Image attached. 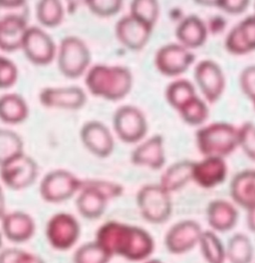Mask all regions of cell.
<instances>
[{
	"mask_svg": "<svg viewBox=\"0 0 255 263\" xmlns=\"http://www.w3.org/2000/svg\"><path fill=\"white\" fill-rule=\"evenodd\" d=\"M198 247L206 263H226L225 245L219 238V233L208 229L203 230Z\"/></svg>",
	"mask_w": 255,
	"mask_h": 263,
	"instance_id": "29",
	"label": "cell"
},
{
	"mask_svg": "<svg viewBox=\"0 0 255 263\" xmlns=\"http://www.w3.org/2000/svg\"><path fill=\"white\" fill-rule=\"evenodd\" d=\"M110 200L86 179L82 180V186L77 194L76 207L79 214L89 220L99 219L106 211Z\"/></svg>",
	"mask_w": 255,
	"mask_h": 263,
	"instance_id": "22",
	"label": "cell"
},
{
	"mask_svg": "<svg viewBox=\"0 0 255 263\" xmlns=\"http://www.w3.org/2000/svg\"><path fill=\"white\" fill-rule=\"evenodd\" d=\"M250 0H219L218 8L230 15H239L245 12Z\"/></svg>",
	"mask_w": 255,
	"mask_h": 263,
	"instance_id": "41",
	"label": "cell"
},
{
	"mask_svg": "<svg viewBox=\"0 0 255 263\" xmlns=\"http://www.w3.org/2000/svg\"><path fill=\"white\" fill-rule=\"evenodd\" d=\"M29 115L25 99L16 93H7L0 97V121L9 125L24 122Z\"/></svg>",
	"mask_w": 255,
	"mask_h": 263,
	"instance_id": "27",
	"label": "cell"
},
{
	"mask_svg": "<svg viewBox=\"0 0 255 263\" xmlns=\"http://www.w3.org/2000/svg\"><path fill=\"white\" fill-rule=\"evenodd\" d=\"M45 235L55 250L67 251L77 245L81 236V226L70 213H56L46 224Z\"/></svg>",
	"mask_w": 255,
	"mask_h": 263,
	"instance_id": "8",
	"label": "cell"
},
{
	"mask_svg": "<svg viewBox=\"0 0 255 263\" xmlns=\"http://www.w3.org/2000/svg\"><path fill=\"white\" fill-rule=\"evenodd\" d=\"M95 240L112 257L119 256L130 262L145 261L156 249L154 237L145 228L120 221H107L100 226Z\"/></svg>",
	"mask_w": 255,
	"mask_h": 263,
	"instance_id": "1",
	"label": "cell"
},
{
	"mask_svg": "<svg viewBox=\"0 0 255 263\" xmlns=\"http://www.w3.org/2000/svg\"><path fill=\"white\" fill-rule=\"evenodd\" d=\"M124 0H86V6L93 14L108 18L117 15L123 7Z\"/></svg>",
	"mask_w": 255,
	"mask_h": 263,
	"instance_id": "36",
	"label": "cell"
},
{
	"mask_svg": "<svg viewBox=\"0 0 255 263\" xmlns=\"http://www.w3.org/2000/svg\"><path fill=\"white\" fill-rule=\"evenodd\" d=\"M208 28L197 15H188L182 19L176 29V37L180 43L189 50L201 47L207 39Z\"/></svg>",
	"mask_w": 255,
	"mask_h": 263,
	"instance_id": "24",
	"label": "cell"
},
{
	"mask_svg": "<svg viewBox=\"0 0 255 263\" xmlns=\"http://www.w3.org/2000/svg\"><path fill=\"white\" fill-rule=\"evenodd\" d=\"M85 148L99 158H107L115 151V138L109 127L101 121L86 122L80 132Z\"/></svg>",
	"mask_w": 255,
	"mask_h": 263,
	"instance_id": "15",
	"label": "cell"
},
{
	"mask_svg": "<svg viewBox=\"0 0 255 263\" xmlns=\"http://www.w3.org/2000/svg\"><path fill=\"white\" fill-rule=\"evenodd\" d=\"M82 186V179L66 170L48 172L41 180L39 193L48 203H62L71 199Z\"/></svg>",
	"mask_w": 255,
	"mask_h": 263,
	"instance_id": "7",
	"label": "cell"
},
{
	"mask_svg": "<svg viewBox=\"0 0 255 263\" xmlns=\"http://www.w3.org/2000/svg\"><path fill=\"white\" fill-rule=\"evenodd\" d=\"M21 49L31 63L40 66L50 64L57 54L53 39L37 26L28 27Z\"/></svg>",
	"mask_w": 255,
	"mask_h": 263,
	"instance_id": "13",
	"label": "cell"
},
{
	"mask_svg": "<svg viewBox=\"0 0 255 263\" xmlns=\"http://www.w3.org/2000/svg\"><path fill=\"white\" fill-rule=\"evenodd\" d=\"M197 4L204 7H218L219 0H194Z\"/></svg>",
	"mask_w": 255,
	"mask_h": 263,
	"instance_id": "48",
	"label": "cell"
},
{
	"mask_svg": "<svg viewBox=\"0 0 255 263\" xmlns=\"http://www.w3.org/2000/svg\"><path fill=\"white\" fill-rule=\"evenodd\" d=\"M64 7L61 0H39L36 16L41 25L53 28L60 25L64 19Z\"/></svg>",
	"mask_w": 255,
	"mask_h": 263,
	"instance_id": "32",
	"label": "cell"
},
{
	"mask_svg": "<svg viewBox=\"0 0 255 263\" xmlns=\"http://www.w3.org/2000/svg\"><path fill=\"white\" fill-rule=\"evenodd\" d=\"M193 164L192 160H181L171 164L164 170L159 184L171 194L185 187L193 182Z\"/></svg>",
	"mask_w": 255,
	"mask_h": 263,
	"instance_id": "26",
	"label": "cell"
},
{
	"mask_svg": "<svg viewBox=\"0 0 255 263\" xmlns=\"http://www.w3.org/2000/svg\"><path fill=\"white\" fill-rule=\"evenodd\" d=\"M238 148L255 161V124L247 121L238 127Z\"/></svg>",
	"mask_w": 255,
	"mask_h": 263,
	"instance_id": "37",
	"label": "cell"
},
{
	"mask_svg": "<svg viewBox=\"0 0 255 263\" xmlns=\"http://www.w3.org/2000/svg\"><path fill=\"white\" fill-rule=\"evenodd\" d=\"M202 227L194 219H183L171 226L164 235V246L173 255H183L198 247Z\"/></svg>",
	"mask_w": 255,
	"mask_h": 263,
	"instance_id": "11",
	"label": "cell"
},
{
	"mask_svg": "<svg viewBox=\"0 0 255 263\" xmlns=\"http://www.w3.org/2000/svg\"><path fill=\"white\" fill-rule=\"evenodd\" d=\"M195 60L196 55L193 50L178 42L168 43L158 49L155 55V66L162 76L176 78L185 73Z\"/></svg>",
	"mask_w": 255,
	"mask_h": 263,
	"instance_id": "10",
	"label": "cell"
},
{
	"mask_svg": "<svg viewBox=\"0 0 255 263\" xmlns=\"http://www.w3.org/2000/svg\"><path fill=\"white\" fill-rule=\"evenodd\" d=\"M91 185L101 191L110 201L121 197L124 194L125 189L122 184L103 179H86Z\"/></svg>",
	"mask_w": 255,
	"mask_h": 263,
	"instance_id": "39",
	"label": "cell"
},
{
	"mask_svg": "<svg viewBox=\"0 0 255 263\" xmlns=\"http://www.w3.org/2000/svg\"><path fill=\"white\" fill-rule=\"evenodd\" d=\"M154 27L130 13L120 19L115 27L118 41L131 51H140L150 41Z\"/></svg>",
	"mask_w": 255,
	"mask_h": 263,
	"instance_id": "16",
	"label": "cell"
},
{
	"mask_svg": "<svg viewBox=\"0 0 255 263\" xmlns=\"http://www.w3.org/2000/svg\"><path fill=\"white\" fill-rule=\"evenodd\" d=\"M254 6H255V3H254Z\"/></svg>",
	"mask_w": 255,
	"mask_h": 263,
	"instance_id": "52",
	"label": "cell"
},
{
	"mask_svg": "<svg viewBox=\"0 0 255 263\" xmlns=\"http://www.w3.org/2000/svg\"><path fill=\"white\" fill-rule=\"evenodd\" d=\"M166 155L164 137L155 134L136 144L132 151L131 162L139 167L151 170H163L165 165Z\"/></svg>",
	"mask_w": 255,
	"mask_h": 263,
	"instance_id": "17",
	"label": "cell"
},
{
	"mask_svg": "<svg viewBox=\"0 0 255 263\" xmlns=\"http://www.w3.org/2000/svg\"><path fill=\"white\" fill-rule=\"evenodd\" d=\"M231 201L248 211L255 208V170L239 171L233 176L229 185Z\"/></svg>",
	"mask_w": 255,
	"mask_h": 263,
	"instance_id": "23",
	"label": "cell"
},
{
	"mask_svg": "<svg viewBox=\"0 0 255 263\" xmlns=\"http://www.w3.org/2000/svg\"><path fill=\"white\" fill-rule=\"evenodd\" d=\"M246 224L249 231L255 234V208L246 211Z\"/></svg>",
	"mask_w": 255,
	"mask_h": 263,
	"instance_id": "46",
	"label": "cell"
},
{
	"mask_svg": "<svg viewBox=\"0 0 255 263\" xmlns=\"http://www.w3.org/2000/svg\"><path fill=\"white\" fill-rule=\"evenodd\" d=\"M16 263H46L36 254L21 250Z\"/></svg>",
	"mask_w": 255,
	"mask_h": 263,
	"instance_id": "43",
	"label": "cell"
},
{
	"mask_svg": "<svg viewBox=\"0 0 255 263\" xmlns=\"http://www.w3.org/2000/svg\"><path fill=\"white\" fill-rule=\"evenodd\" d=\"M130 14L155 27L160 16L159 0H132Z\"/></svg>",
	"mask_w": 255,
	"mask_h": 263,
	"instance_id": "35",
	"label": "cell"
},
{
	"mask_svg": "<svg viewBox=\"0 0 255 263\" xmlns=\"http://www.w3.org/2000/svg\"><path fill=\"white\" fill-rule=\"evenodd\" d=\"M1 231L11 242L24 243L29 241L35 234L36 224L31 215L23 211L6 213L2 218Z\"/></svg>",
	"mask_w": 255,
	"mask_h": 263,
	"instance_id": "21",
	"label": "cell"
},
{
	"mask_svg": "<svg viewBox=\"0 0 255 263\" xmlns=\"http://www.w3.org/2000/svg\"><path fill=\"white\" fill-rule=\"evenodd\" d=\"M136 202L143 219L151 224H164L173 214L172 194L159 183L145 184L140 188Z\"/></svg>",
	"mask_w": 255,
	"mask_h": 263,
	"instance_id": "4",
	"label": "cell"
},
{
	"mask_svg": "<svg viewBox=\"0 0 255 263\" xmlns=\"http://www.w3.org/2000/svg\"><path fill=\"white\" fill-rule=\"evenodd\" d=\"M2 236H3V233H2V231H0V250L2 248Z\"/></svg>",
	"mask_w": 255,
	"mask_h": 263,
	"instance_id": "50",
	"label": "cell"
},
{
	"mask_svg": "<svg viewBox=\"0 0 255 263\" xmlns=\"http://www.w3.org/2000/svg\"><path fill=\"white\" fill-rule=\"evenodd\" d=\"M26 0H0V8L14 9L25 4Z\"/></svg>",
	"mask_w": 255,
	"mask_h": 263,
	"instance_id": "44",
	"label": "cell"
},
{
	"mask_svg": "<svg viewBox=\"0 0 255 263\" xmlns=\"http://www.w3.org/2000/svg\"><path fill=\"white\" fill-rule=\"evenodd\" d=\"M141 263H164L162 261V260H160V259H158V258H154L153 256L152 257H150L148 259H146L145 261H143V262Z\"/></svg>",
	"mask_w": 255,
	"mask_h": 263,
	"instance_id": "49",
	"label": "cell"
},
{
	"mask_svg": "<svg viewBox=\"0 0 255 263\" xmlns=\"http://www.w3.org/2000/svg\"><path fill=\"white\" fill-rule=\"evenodd\" d=\"M21 249L8 248L0 250V263H16Z\"/></svg>",
	"mask_w": 255,
	"mask_h": 263,
	"instance_id": "42",
	"label": "cell"
},
{
	"mask_svg": "<svg viewBox=\"0 0 255 263\" xmlns=\"http://www.w3.org/2000/svg\"><path fill=\"white\" fill-rule=\"evenodd\" d=\"M112 256L96 240L81 245L75 251L74 263H110Z\"/></svg>",
	"mask_w": 255,
	"mask_h": 263,
	"instance_id": "34",
	"label": "cell"
},
{
	"mask_svg": "<svg viewBox=\"0 0 255 263\" xmlns=\"http://www.w3.org/2000/svg\"><path fill=\"white\" fill-rule=\"evenodd\" d=\"M228 175V165L225 158L202 156L194 161L192 181L202 189H214L225 182Z\"/></svg>",
	"mask_w": 255,
	"mask_h": 263,
	"instance_id": "14",
	"label": "cell"
},
{
	"mask_svg": "<svg viewBox=\"0 0 255 263\" xmlns=\"http://www.w3.org/2000/svg\"><path fill=\"white\" fill-rule=\"evenodd\" d=\"M113 128L122 142L136 145L146 138L148 123L145 113L139 107L127 104L114 113Z\"/></svg>",
	"mask_w": 255,
	"mask_h": 263,
	"instance_id": "6",
	"label": "cell"
},
{
	"mask_svg": "<svg viewBox=\"0 0 255 263\" xmlns=\"http://www.w3.org/2000/svg\"><path fill=\"white\" fill-rule=\"evenodd\" d=\"M85 84L88 91L95 97L108 101H120L132 91L134 76L125 66L97 64L86 72Z\"/></svg>",
	"mask_w": 255,
	"mask_h": 263,
	"instance_id": "2",
	"label": "cell"
},
{
	"mask_svg": "<svg viewBox=\"0 0 255 263\" xmlns=\"http://www.w3.org/2000/svg\"><path fill=\"white\" fill-rule=\"evenodd\" d=\"M252 104H253V107H254V109H255V102H253V103H252Z\"/></svg>",
	"mask_w": 255,
	"mask_h": 263,
	"instance_id": "51",
	"label": "cell"
},
{
	"mask_svg": "<svg viewBox=\"0 0 255 263\" xmlns=\"http://www.w3.org/2000/svg\"><path fill=\"white\" fill-rule=\"evenodd\" d=\"M196 144L202 156L225 158L238 148V127L227 122H213L199 127Z\"/></svg>",
	"mask_w": 255,
	"mask_h": 263,
	"instance_id": "3",
	"label": "cell"
},
{
	"mask_svg": "<svg viewBox=\"0 0 255 263\" xmlns=\"http://www.w3.org/2000/svg\"><path fill=\"white\" fill-rule=\"evenodd\" d=\"M164 95L169 106L178 111L182 105L198 94L194 83H192L189 80L179 78L172 81L167 85Z\"/></svg>",
	"mask_w": 255,
	"mask_h": 263,
	"instance_id": "31",
	"label": "cell"
},
{
	"mask_svg": "<svg viewBox=\"0 0 255 263\" xmlns=\"http://www.w3.org/2000/svg\"><path fill=\"white\" fill-rule=\"evenodd\" d=\"M24 153V144L16 132L0 129V166Z\"/></svg>",
	"mask_w": 255,
	"mask_h": 263,
	"instance_id": "33",
	"label": "cell"
},
{
	"mask_svg": "<svg viewBox=\"0 0 255 263\" xmlns=\"http://www.w3.org/2000/svg\"><path fill=\"white\" fill-rule=\"evenodd\" d=\"M194 74L202 98L208 104L217 103L226 87L225 76L219 64L210 59L201 60L196 65Z\"/></svg>",
	"mask_w": 255,
	"mask_h": 263,
	"instance_id": "12",
	"label": "cell"
},
{
	"mask_svg": "<svg viewBox=\"0 0 255 263\" xmlns=\"http://www.w3.org/2000/svg\"><path fill=\"white\" fill-rule=\"evenodd\" d=\"M27 29V22L22 16L7 15L0 19V50L13 52L21 49Z\"/></svg>",
	"mask_w": 255,
	"mask_h": 263,
	"instance_id": "25",
	"label": "cell"
},
{
	"mask_svg": "<svg viewBox=\"0 0 255 263\" xmlns=\"http://www.w3.org/2000/svg\"><path fill=\"white\" fill-rule=\"evenodd\" d=\"M67 12L69 14L75 13L82 5H86V0H65Z\"/></svg>",
	"mask_w": 255,
	"mask_h": 263,
	"instance_id": "45",
	"label": "cell"
},
{
	"mask_svg": "<svg viewBox=\"0 0 255 263\" xmlns=\"http://www.w3.org/2000/svg\"><path fill=\"white\" fill-rule=\"evenodd\" d=\"M225 49L232 55H246L255 50V13L240 21L227 34Z\"/></svg>",
	"mask_w": 255,
	"mask_h": 263,
	"instance_id": "19",
	"label": "cell"
},
{
	"mask_svg": "<svg viewBox=\"0 0 255 263\" xmlns=\"http://www.w3.org/2000/svg\"><path fill=\"white\" fill-rule=\"evenodd\" d=\"M56 55L60 72L70 79L84 76L91 63L89 47L82 39L76 36L62 39Z\"/></svg>",
	"mask_w": 255,
	"mask_h": 263,
	"instance_id": "5",
	"label": "cell"
},
{
	"mask_svg": "<svg viewBox=\"0 0 255 263\" xmlns=\"http://www.w3.org/2000/svg\"><path fill=\"white\" fill-rule=\"evenodd\" d=\"M239 219L238 207L225 199L211 200L206 207V220L210 230L226 233L235 229Z\"/></svg>",
	"mask_w": 255,
	"mask_h": 263,
	"instance_id": "20",
	"label": "cell"
},
{
	"mask_svg": "<svg viewBox=\"0 0 255 263\" xmlns=\"http://www.w3.org/2000/svg\"><path fill=\"white\" fill-rule=\"evenodd\" d=\"M182 121L194 127H201L204 125L209 117L208 103L199 95L192 98L177 111Z\"/></svg>",
	"mask_w": 255,
	"mask_h": 263,
	"instance_id": "30",
	"label": "cell"
},
{
	"mask_svg": "<svg viewBox=\"0 0 255 263\" xmlns=\"http://www.w3.org/2000/svg\"><path fill=\"white\" fill-rule=\"evenodd\" d=\"M239 85L243 94L255 102V65L245 67L239 76Z\"/></svg>",
	"mask_w": 255,
	"mask_h": 263,
	"instance_id": "40",
	"label": "cell"
},
{
	"mask_svg": "<svg viewBox=\"0 0 255 263\" xmlns=\"http://www.w3.org/2000/svg\"><path fill=\"white\" fill-rule=\"evenodd\" d=\"M226 262L252 263L254 258V246L250 238L241 232L235 233L225 245Z\"/></svg>",
	"mask_w": 255,
	"mask_h": 263,
	"instance_id": "28",
	"label": "cell"
},
{
	"mask_svg": "<svg viewBox=\"0 0 255 263\" xmlns=\"http://www.w3.org/2000/svg\"><path fill=\"white\" fill-rule=\"evenodd\" d=\"M18 78V69L14 62L0 55V89L12 87Z\"/></svg>",
	"mask_w": 255,
	"mask_h": 263,
	"instance_id": "38",
	"label": "cell"
},
{
	"mask_svg": "<svg viewBox=\"0 0 255 263\" xmlns=\"http://www.w3.org/2000/svg\"><path fill=\"white\" fill-rule=\"evenodd\" d=\"M6 215V202L3 188L0 185V221Z\"/></svg>",
	"mask_w": 255,
	"mask_h": 263,
	"instance_id": "47",
	"label": "cell"
},
{
	"mask_svg": "<svg viewBox=\"0 0 255 263\" xmlns=\"http://www.w3.org/2000/svg\"><path fill=\"white\" fill-rule=\"evenodd\" d=\"M39 100L48 108L78 110L86 104L87 95L77 86L46 87L39 94Z\"/></svg>",
	"mask_w": 255,
	"mask_h": 263,
	"instance_id": "18",
	"label": "cell"
},
{
	"mask_svg": "<svg viewBox=\"0 0 255 263\" xmlns=\"http://www.w3.org/2000/svg\"><path fill=\"white\" fill-rule=\"evenodd\" d=\"M36 161L22 153L0 166V179L11 190H23L33 185L38 177Z\"/></svg>",
	"mask_w": 255,
	"mask_h": 263,
	"instance_id": "9",
	"label": "cell"
}]
</instances>
